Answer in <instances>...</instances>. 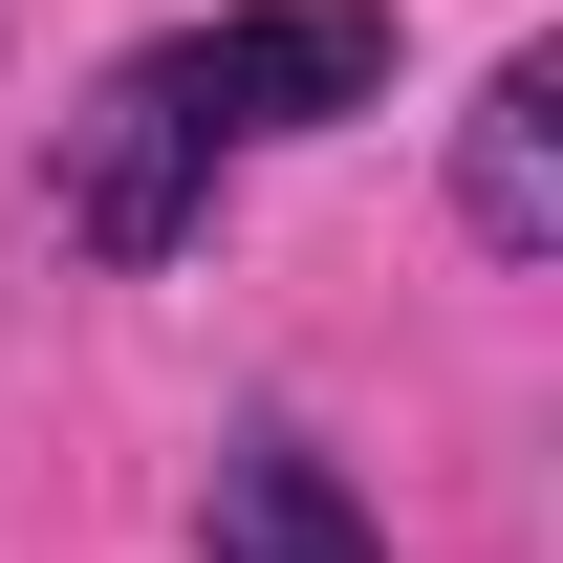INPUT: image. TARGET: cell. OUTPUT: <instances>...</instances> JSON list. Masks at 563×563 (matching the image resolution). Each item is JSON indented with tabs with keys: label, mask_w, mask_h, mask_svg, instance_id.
Segmentation results:
<instances>
[{
	"label": "cell",
	"mask_w": 563,
	"mask_h": 563,
	"mask_svg": "<svg viewBox=\"0 0 563 563\" xmlns=\"http://www.w3.org/2000/svg\"><path fill=\"white\" fill-rule=\"evenodd\" d=\"M196 563H390V542H368V498L261 412V433H217V477H196Z\"/></svg>",
	"instance_id": "7a4b0ae2"
},
{
	"label": "cell",
	"mask_w": 563,
	"mask_h": 563,
	"mask_svg": "<svg viewBox=\"0 0 563 563\" xmlns=\"http://www.w3.org/2000/svg\"><path fill=\"white\" fill-rule=\"evenodd\" d=\"M455 217H477V261H542V239H563V44H498V66H477Z\"/></svg>",
	"instance_id": "3957f363"
},
{
	"label": "cell",
	"mask_w": 563,
	"mask_h": 563,
	"mask_svg": "<svg viewBox=\"0 0 563 563\" xmlns=\"http://www.w3.org/2000/svg\"><path fill=\"white\" fill-rule=\"evenodd\" d=\"M368 87H390V22H368V0H239V22H174V44H131V66L66 109L44 217H66L87 261H174V239L217 217L239 152L347 131Z\"/></svg>",
	"instance_id": "6da1fadb"
}]
</instances>
